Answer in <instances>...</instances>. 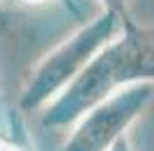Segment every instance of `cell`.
Instances as JSON below:
<instances>
[{"label":"cell","instance_id":"1","mask_svg":"<svg viewBox=\"0 0 154 151\" xmlns=\"http://www.w3.org/2000/svg\"><path fill=\"white\" fill-rule=\"evenodd\" d=\"M154 85V39L138 21L97 53L85 71L39 112L46 128H71L88 110L131 85Z\"/></svg>","mask_w":154,"mask_h":151},{"label":"cell","instance_id":"2","mask_svg":"<svg viewBox=\"0 0 154 151\" xmlns=\"http://www.w3.org/2000/svg\"><path fill=\"white\" fill-rule=\"evenodd\" d=\"M124 30V21L117 14L101 9L94 19L83 23L67 39L39 57L28 73L16 99L19 112H42L85 71L97 53Z\"/></svg>","mask_w":154,"mask_h":151},{"label":"cell","instance_id":"3","mask_svg":"<svg viewBox=\"0 0 154 151\" xmlns=\"http://www.w3.org/2000/svg\"><path fill=\"white\" fill-rule=\"evenodd\" d=\"M154 103V85H131L101 101L69 128L60 151H110L145 110Z\"/></svg>","mask_w":154,"mask_h":151},{"label":"cell","instance_id":"4","mask_svg":"<svg viewBox=\"0 0 154 151\" xmlns=\"http://www.w3.org/2000/svg\"><path fill=\"white\" fill-rule=\"evenodd\" d=\"M101 9H108V12L117 14L120 19L124 21V25L129 23H136V16H134V7H131V0H97Z\"/></svg>","mask_w":154,"mask_h":151},{"label":"cell","instance_id":"5","mask_svg":"<svg viewBox=\"0 0 154 151\" xmlns=\"http://www.w3.org/2000/svg\"><path fill=\"white\" fill-rule=\"evenodd\" d=\"M110 151H136V149H134V144H131V140H129V135H127V138H122Z\"/></svg>","mask_w":154,"mask_h":151},{"label":"cell","instance_id":"6","mask_svg":"<svg viewBox=\"0 0 154 151\" xmlns=\"http://www.w3.org/2000/svg\"><path fill=\"white\" fill-rule=\"evenodd\" d=\"M0 151H26V149H21L16 142H12V140L0 138Z\"/></svg>","mask_w":154,"mask_h":151},{"label":"cell","instance_id":"7","mask_svg":"<svg viewBox=\"0 0 154 151\" xmlns=\"http://www.w3.org/2000/svg\"><path fill=\"white\" fill-rule=\"evenodd\" d=\"M23 5H30V7H37V5H46V2H51V0H19Z\"/></svg>","mask_w":154,"mask_h":151},{"label":"cell","instance_id":"8","mask_svg":"<svg viewBox=\"0 0 154 151\" xmlns=\"http://www.w3.org/2000/svg\"><path fill=\"white\" fill-rule=\"evenodd\" d=\"M5 28V16H2V12H0V30Z\"/></svg>","mask_w":154,"mask_h":151}]
</instances>
